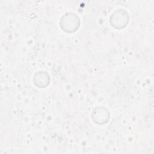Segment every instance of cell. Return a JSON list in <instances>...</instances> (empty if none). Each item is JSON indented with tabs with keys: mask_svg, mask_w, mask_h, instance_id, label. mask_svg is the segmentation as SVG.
Listing matches in <instances>:
<instances>
[{
	"mask_svg": "<svg viewBox=\"0 0 154 154\" xmlns=\"http://www.w3.org/2000/svg\"><path fill=\"white\" fill-rule=\"evenodd\" d=\"M128 19V15L126 11H124L123 13H117V11H115L110 17V23L115 28L121 29L126 26Z\"/></svg>",
	"mask_w": 154,
	"mask_h": 154,
	"instance_id": "2",
	"label": "cell"
},
{
	"mask_svg": "<svg viewBox=\"0 0 154 154\" xmlns=\"http://www.w3.org/2000/svg\"><path fill=\"white\" fill-rule=\"evenodd\" d=\"M61 28L66 32H71L78 29L79 26V19L74 13H67L62 17L60 21Z\"/></svg>",
	"mask_w": 154,
	"mask_h": 154,
	"instance_id": "1",
	"label": "cell"
},
{
	"mask_svg": "<svg viewBox=\"0 0 154 154\" xmlns=\"http://www.w3.org/2000/svg\"><path fill=\"white\" fill-rule=\"evenodd\" d=\"M33 81L38 87L44 88L49 83V76L46 72H39L35 75Z\"/></svg>",
	"mask_w": 154,
	"mask_h": 154,
	"instance_id": "3",
	"label": "cell"
}]
</instances>
